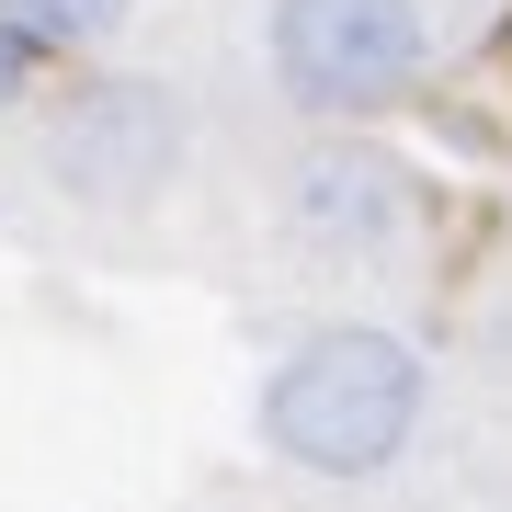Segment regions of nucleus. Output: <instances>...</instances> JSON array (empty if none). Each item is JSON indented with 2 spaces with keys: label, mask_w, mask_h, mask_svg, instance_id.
Listing matches in <instances>:
<instances>
[{
  "label": "nucleus",
  "mask_w": 512,
  "mask_h": 512,
  "mask_svg": "<svg viewBox=\"0 0 512 512\" xmlns=\"http://www.w3.org/2000/svg\"><path fill=\"white\" fill-rule=\"evenodd\" d=\"M421 421H433V365L387 319H330L308 342H285L251 399L262 456L296 478H387L421 444Z\"/></svg>",
  "instance_id": "nucleus-1"
},
{
  "label": "nucleus",
  "mask_w": 512,
  "mask_h": 512,
  "mask_svg": "<svg viewBox=\"0 0 512 512\" xmlns=\"http://www.w3.org/2000/svg\"><path fill=\"white\" fill-rule=\"evenodd\" d=\"M262 205H274V239L319 274H399L433 239V183L365 126H319L308 148H285Z\"/></svg>",
  "instance_id": "nucleus-2"
},
{
  "label": "nucleus",
  "mask_w": 512,
  "mask_h": 512,
  "mask_svg": "<svg viewBox=\"0 0 512 512\" xmlns=\"http://www.w3.org/2000/svg\"><path fill=\"white\" fill-rule=\"evenodd\" d=\"M433 69L421 0H262V80L308 126H376Z\"/></svg>",
  "instance_id": "nucleus-3"
},
{
  "label": "nucleus",
  "mask_w": 512,
  "mask_h": 512,
  "mask_svg": "<svg viewBox=\"0 0 512 512\" xmlns=\"http://www.w3.org/2000/svg\"><path fill=\"white\" fill-rule=\"evenodd\" d=\"M194 160V103L160 69H92L46 103V183L80 217H137L183 183Z\"/></svg>",
  "instance_id": "nucleus-4"
},
{
  "label": "nucleus",
  "mask_w": 512,
  "mask_h": 512,
  "mask_svg": "<svg viewBox=\"0 0 512 512\" xmlns=\"http://www.w3.org/2000/svg\"><path fill=\"white\" fill-rule=\"evenodd\" d=\"M126 12H137V0H0V23H23L46 57H92V46H114V35H126Z\"/></svg>",
  "instance_id": "nucleus-5"
},
{
  "label": "nucleus",
  "mask_w": 512,
  "mask_h": 512,
  "mask_svg": "<svg viewBox=\"0 0 512 512\" xmlns=\"http://www.w3.org/2000/svg\"><path fill=\"white\" fill-rule=\"evenodd\" d=\"M35 80H46V46L23 35V23H0V114H23V103H35Z\"/></svg>",
  "instance_id": "nucleus-6"
}]
</instances>
